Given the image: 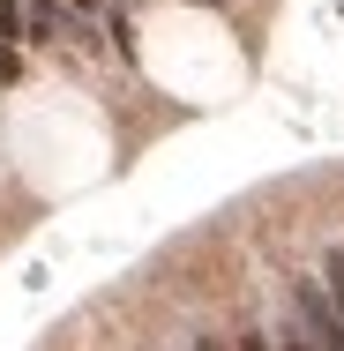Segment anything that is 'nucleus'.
Instances as JSON below:
<instances>
[{
  "instance_id": "f257e3e1",
  "label": "nucleus",
  "mask_w": 344,
  "mask_h": 351,
  "mask_svg": "<svg viewBox=\"0 0 344 351\" xmlns=\"http://www.w3.org/2000/svg\"><path fill=\"white\" fill-rule=\"evenodd\" d=\"M23 30L45 45V38H60L68 30V15H60V0H23Z\"/></svg>"
},
{
  "instance_id": "f03ea898",
  "label": "nucleus",
  "mask_w": 344,
  "mask_h": 351,
  "mask_svg": "<svg viewBox=\"0 0 344 351\" xmlns=\"http://www.w3.org/2000/svg\"><path fill=\"white\" fill-rule=\"evenodd\" d=\"M30 30H23V0H0V53H15Z\"/></svg>"
},
{
  "instance_id": "7ed1b4c3",
  "label": "nucleus",
  "mask_w": 344,
  "mask_h": 351,
  "mask_svg": "<svg viewBox=\"0 0 344 351\" xmlns=\"http://www.w3.org/2000/svg\"><path fill=\"white\" fill-rule=\"evenodd\" d=\"M322 291H330V306L344 314V247L330 254V262H322Z\"/></svg>"
},
{
  "instance_id": "20e7f679",
  "label": "nucleus",
  "mask_w": 344,
  "mask_h": 351,
  "mask_svg": "<svg viewBox=\"0 0 344 351\" xmlns=\"http://www.w3.org/2000/svg\"><path fill=\"white\" fill-rule=\"evenodd\" d=\"M277 351H314V344H307V337H299V322H292V329H277Z\"/></svg>"
},
{
  "instance_id": "39448f33",
  "label": "nucleus",
  "mask_w": 344,
  "mask_h": 351,
  "mask_svg": "<svg viewBox=\"0 0 344 351\" xmlns=\"http://www.w3.org/2000/svg\"><path fill=\"white\" fill-rule=\"evenodd\" d=\"M240 351H277V344L262 337V329H240Z\"/></svg>"
}]
</instances>
